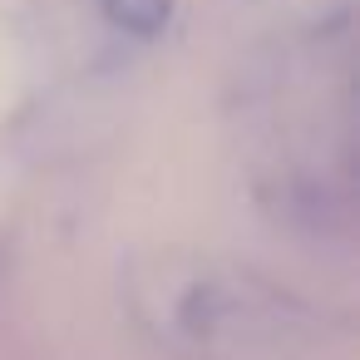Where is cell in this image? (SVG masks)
<instances>
[{"mask_svg": "<svg viewBox=\"0 0 360 360\" xmlns=\"http://www.w3.org/2000/svg\"><path fill=\"white\" fill-rule=\"evenodd\" d=\"M173 321L183 340H193L202 355H217V360L286 355L311 326L296 301L247 276H212L188 286Z\"/></svg>", "mask_w": 360, "mask_h": 360, "instance_id": "1", "label": "cell"}, {"mask_svg": "<svg viewBox=\"0 0 360 360\" xmlns=\"http://www.w3.org/2000/svg\"><path fill=\"white\" fill-rule=\"evenodd\" d=\"M109 15L139 35H153L168 20V0H109Z\"/></svg>", "mask_w": 360, "mask_h": 360, "instance_id": "2", "label": "cell"}]
</instances>
